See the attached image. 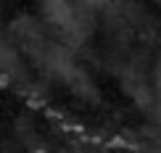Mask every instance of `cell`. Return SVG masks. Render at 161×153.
I'll use <instances>...</instances> for the list:
<instances>
[{"mask_svg":"<svg viewBox=\"0 0 161 153\" xmlns=\"http://www.w3.org/2000/svg\"><path fill=\"white\" fill-rule=\"evenodd\" d=\"M82 5H87V8H100V5H106L108 0H79Z\"/></svg>","mask_w":161,"mask_h":153,"instance_id":"6da1fadb","label":"cell"},{"mask_svg":"<svg viewBox=\"0 0 161 153\" xmlns=\"http://www.w3.org/2000/svg\"><path fill=\"white\" fill-rule=\"evenodd\" d=\"M153 77H156V87L161 90V53H158V61H156V74H153Z\"/></svg>","mask_w":161,"mask_h":153,"instance_id":"7a4b0ae2","label":"cell"}]
</instances>
